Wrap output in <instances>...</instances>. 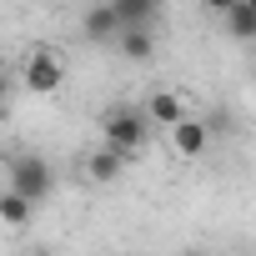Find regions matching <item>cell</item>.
<instances>
[{
    "label": "cell",
    "mask_w": 256,
    "mask_h": 256,
    "mask_svg": "<svg viewBox=\"0 0 256 256\" xmlns=\"http://www.w3.org/2000/svg\"><path fill=\"white\" fill-rule=\"evenodd\" d=\"M146 141H151V120H146L141 106L116 100V106L100 110V146H106V151H116L120 161H131V156L146 151Z\"/></svg>",
    "instance_id": "6da1fadb"
},
{
    "label": "cell",
    "mask_w": 256,
    "mask_h": 256,
    "mask_svg": "<svg viewBox=\"0 0 256 256\" xmlns=\"http://www.w3.org/2000/svg\"><path fill=\"white\" fill-rule=\"evenodd\" d=\"M6 191H16L20 201L40 206V201H50V191H56V166H50L40 151H10V156H6Z\"/></svg>",
    "instance_id": "7a4b0ae2"
},
{
    "label": "cell",
    "mask_w": 256,
    "mask_h": 256,
    "mask_svg": "<svg viewBox=\"0 0 256 256\" xmlns=\"http://www.w3.org/2000/svg\"><path fill=\"white\" fill-rule=\"evenodd\" d=\"M60 80H66V56L56 46H30L26 60H20V86L30 96H56Z\"/></svg>",
    "instance_id": "3957f363"
},
{
    "label": "cell",
    "mask_w": 256,
    "mask_h": 256,
    "mask_svg": "<svg viewBox=\"0 0 256 256\" xmlns=\"http://www.w3.org/2000/svg\"><path fill=\"white\" fill-rule=\"evenodd\" d=\"M171 151L181 161H201L211 151V131H206V120L201 116H186L181 126H171Z\"/></svg>",
    "instance_id": "277c9868"
},
{
    "label": "cell",
    "mask_w": 256,
    "mask_h": 256,
    "mask_svg": "<svg viewBox=\"0 0 256 256\" xmlns=\"http://www.w3.org/2000/svg\"><path fill=\"white\" fill-rule=\"evenodd\" d=\"M211 10L221 16L231 40H256V6L251 0H211Z\"/></svg>",
    "instance_id": "5b68a950"
},
{
    "label": "cell",
    "mask_w": 256,
    "mask_h": 256,
    "mask_svg": "<svg viewBox=\"0 0 256 256\" xmlns=\"http://www.w3.org/2000/svg\"><path fill=\"white\" fill-rule=\"evenodd\" d=\"M141 110H146L151 126H166V131H171V126H181V120L191 116V106H186L181 90H151V100H146Z\"/></svg>",
    "instance_id": "8992f818"
},
{
    "label": "cell",
    "mask_w": 256,
    "mask_h": 256,
    "mask_svg": "<svg viewBox=\"0 0 256 256\" xmlns=\"http://www.w3.org/2000/svg\"><path fill=\"white\" fill-rule=\"evenodd\" d=\"M120 171H126V161H120L116 151H106V146H90V151L80 156V176H86L90 186H116Z\"/></svg>",
    "instance_id": "52a82bcc"
},
{
    "label": "cell",
    "mask_w": 256,
    "mask_h": 256,
    "mask_svg": "<svg viewBox=\"0 0 256 256\" xmlns=\"http://www.w3.org/2000/svg\"><path fill=\"white\" fill-rule=\"evenodd\" d=\"M110 16L120 20V30H151L161 6L156 0H110Z\"/></svg>",
    "instance_id": "ba28073f"
},
{
    "label": "cell",
    "mask_w": 256,
    "mask_h": 256,
    "mask_svg": "<svg viewBox=\"0 0 256 256\" xmlns=\"http://www.w3.org/2000/svg\"><path fill=\"white\" fill-rule=\"evenodd\" d=\"M80 36H86L90 46H116V36H120V20L110 16V6H90V10L80 16Z\"/></svg>",
    "instance_id": "9c48e42d"
},
{
    "label": "cell",
    "mask_w": 256,
    "mask_h": 256,
    "mask_svg": "<svg viewBox=\"0 0 256 256\" xmlns=\"http://www.w3.org/2000/svg\"><path fill=\"white\" fill-rule=\"evenodd\" d=\"M116 50H120L126 60H136V66H151V60H156V36H151V30H120V36H116Z\"/></svg>",
    "instance_id": "30bf717a"
},
{
    "label": "cell",
    "mask_w": 256,
    "mask_h": 256,
    "mask_svg": "<svg viewBox=\"0 0 256 256\" xmlns=\"http://www.w3.org/2000/svg\"><path fill=\"white\" fill-rule=\"evenodd\" d=\"M36 221V206L20 201L16 191H0V226H10V231H26Z\"/></svg>",
    "instance_id": "8fae6325"
},
{
    "label": "cell",
    "mask_w": 256,
    "mask_h": 256,
    "mask_svg": "<svg viewBox=\"0 0 256 256\" xmlns=\"http://www.w3.org/2000/svg\"><path fill=\"white\" fill-rule=\"evenodd\" d=\"M20 256H56V251H40V246H30V251H20Z\"/></svg>",
    "instance_id": "7c38bea8"
},
{
    "label": "cell",
    "mask_w": 256,
    "mask_h": 256,
    "mask_svg": "<svg viewBox=\"0 0 256 256\" xmlns=\"http://www.w3.org/2000/svg\"><path fill=\"white\" fill-rule=\"evenodd\" d=\"M181 256H211V251H201V246H191V251H181Z\"/></svg>",
    "instance_id": "4fadbf2b"
},
{
    "label": "cell",
    "mask_w": 256,
    "mask_h": 256,
    "mask_svg": "<svg viewBox=\"0 0 256 256\" xmlns=\"http://www.w3.org/2000/svg\"><path fill=\"white\" fill-rule=\"evenodd\" d=\"M246 256H256V251H246Z\"/></svg>",
    "instance_id": "5bb4252c"
}]
</instances>
